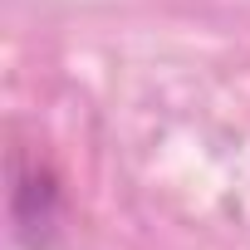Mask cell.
<instances>
[{
    "instance_id": "obj_1",
    "label": "cell",
    "mask_w": 250,
    "mask_h": 250,
    "mask_svg": "<svg viewBox=\"0 0 250 250\" xmlns=\"http://www.w3.org/2000/svg\"><path fill=\"white\" fill-rule=\"evenodd\" d=\"M10 216H15V235L30 250H44L59 230V187L49 172L40 167H15V187H10Z\"/></svg>"
}]
</instances>
